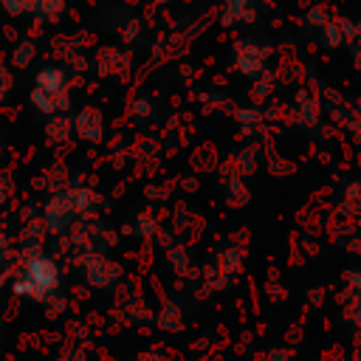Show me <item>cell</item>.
Here are the masks:
<instances>
[{
  "mask_svg": "<svg viewBox=\"0 0 361 361\" xmlns=\"http://www.w3.org/2000/svg\"><path fill=\"white\" fill-rule=\"evenodd\" d=\"M59 288V265L54 257H48L45 251H31L20 259L11 290L28 302H48Z\"/></svg>",
  "mask_w": 361,
  "mask_h": 361,
  "instance_id": "obj_1",
  "label": "cell"
},
{
  "mask_svg": "<svg viewBox=\"0 0 361 361\" xmlns=\"http://www.w3.org/2000/svg\"><path fill=\"white\" fill-rule=\"evenodd\" d=\"M254 20V0H223V23L237 25Z\"/></svg>",
  "mask_w": 361,
  "mask_h": 361,
  "instance_id": "obj_7",
  "label": "cell"
},
{
  "mask_svg": "<svg viewBox=\"0 0 361 361\" xmlns=\"http://www.w3.org/2000/svg\"><path fill=\"white\" fill-rule=\"evenodd\" d=\"M93 209H96V195L90 189L71 186V189L51 195V200L45 203V212H42V223L48 231L65 234L68 228H73L76 220H85Z\"/></svg>",
  "mask_w": 361,
  "mask_h": 361,
  "instance_id": "obj_2",
  "label": "cell"
},
{
  "mask_svg": "<svg viewBox=\"0 0 361 361\" xmlns=\"http://www.w3.org/2000/svg\"><path fill=\"white\" fill-rule=\"evenodd\" d=\"M11 90H14V76H11V71L0 62V104H6V102H8Z\"/></svg>",
  "mask_w": 361,
  "mask_h": 361,
  "instance_id": "obj_10",
  "label": "cell"
},
{
  "mask_svg": "<svg viewBox=\"0 0 361 361\" xmlns=\"http://www.w3.org/2000/svg\"><path fill=\"white\" fill-rule=\"evenodd\" d=\"M65 3L68 0H34L31 17L39 20V23H56L65 14Z\"/></svg>",
  "mask_w": 361,
  "mask_h": 361,
  "instance_id": "obj_8",
  "label": "cell"
},
{
  "mask_svg": "<svg viewBox=\"0 0 361 361\" xmlns=\"http://www.w3.org/2000/svg\"><path fill=\"white\" fill-rule=\"evenodd\" d=\"M152 3H158V6H166V3H169V0H152Z\"/></svg>",
  "mask_w": 361,
  "mask_h": 361,
  "instance_id": "obj_13",
  "label": "cell"
},
{
  "mask_svg": "<svg viewBox=\"0 0 361 361\" xmlns=\"http://www.w3.org/2000/svg\"><path fill=\"white\" fill-rule=\"evenodd\" d=\"M8 195H11V180L0 172V203H6V197H8Z\"/></svg>",
  "mask_w": 361,
  "mask_h": 361,
  "instance_id": "obj_12",
  "label": "cell"
},
{
  "mask_svg": "<svg viewBox=\"0 0 361 361\" xmlns=\"http://www.w3.org/2000/svg\"><path fill=\"white\" fill-rule=\"evenodd\" d=\"M0 8H3L8 17H31L34 0H0Z\"/></svg>",
  "mask_w": 361,
  "mask_h": 361,
  "instance_id": "obj_9",
  "label": "cell"
},
{
  "mask_svg": "<svg viewBox=\"0 0 361 361\" xmlns=\"http://www.w3.org/2000/svg\"><path fill=\"white\" fill-rule=\"evenodd\" d=\"M31 104L45 116H62L71 107V73L62 65H42L34 73Z\"/></svg>",
  "mask_w": 361,
  "mask_h": 361,
  "instance_id": "obj_3",
  "label": "cell"
},
{
  "mask_svg": "<svg viewBox=\"0 0 361 361\" xmlns=\"http://www.w3.org/2000/svg\"><path fill=\"white\" fill-rule=\"evenodd\" d=\"M71 127H73L76 138L85 144H99L104 138V116L99 107H82L76 113V118L71 121Z\"/></svg>",
  "mask_w": 361,
  "mask_h": 361,
  "instance_id": "obj_5",
  "label": "cell"
},
{
  "mask_svg": "<svg viewBox=\"0 0 361 361\" xmlns=\"http://www.w3.org/2000/svg\"><path fill=\"white\" fill-rule=\"evenodd\" d=\"M8 262H11V245H8V240L0 234V276H3V271H6Z\"/></svg>",
  "mask_w": 361,
  "mask_h": 361,
  "instance_id": "obj_11",
  "label": "cell"
},
{
  "mask_svg": "<svg viewBox=\"0 0 361 361\" xmlns=\"http://www.w3.org/2000/svg\"><path fill=\"white\" fill-rule=\"evenodd\" d=\"M265 56H268L265 48H259V45L251 42V39H243V42L237 45V71L254 79V76L262 73V68H265Z\"/></svg>",
  "mask_w": 361,
  "mask_h": 361,
  "instance_id": "obj_6",
  "label": "cell"
},
{
  "mask_svg": "<svg viewBox=\"0 0 361 361\" xmlns=\"http://www.w3.org/2000/svg\"><path fill=\"white\" fill-rule=\"evenodd\" d=\"M65 361H68V358H65Z\"/></svg>",
  "mask_w": 361,
  "mask_h": 361,
  "instance_id": "obj_14",
  "label": "cell"
},
{
  "mask_svg": "<svg viewBox=\"0 0 361 361\" xmlns=\"http://www.w3.org/2000/svg\"><path fill=\"white\" fill-rule=\"evenodd\" d=\"M82 274H85V279H87V285H93V288H110V285H116V279H118V265H113L107 257H102V254H87L85 259H82Z\"/></svg>",
  "mask_w": 361,
  "mask_h": 361,
  "instance_id": "obj_4",
  "label": "cell"
}]
</instances>
